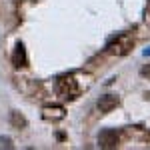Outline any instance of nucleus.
<instances>
[{
    "label": "nucleus",
    "instance_id": "1",
    "mask_svg": "<svg viewBox=\"0 0 150 150\" xmlns=\"http://www.w3.org/2000/svg\"><path fill=\"white\" fill-rule=\"evenodd\" d=\"M106 48L114 56H124V54L130 52V48H132V38L126 36V34H120V36H116V38H112Z\"/></svg>",
    "mask_w": 150,
    "mask_h": 150
},
{
    "label": "nucleus",
    "instance_id": "2",
    "mask_svg": "<svg viewBox=\"0 0 150 150\" xmlns=\"http://www.w3.org/2000/svg\"><path fill=\"white\" fill-rule=\"evenodd\" d=\"M56 90L62 94V96H66V98H76L78 92H80L78 84H76V80H74L72 76H62V78H58Z\"/></svg>",
    "mask_w": 150,
    "mask_h": 150
},
{
    "label": "nucleus",
    "instance_id": "3",
    "mask_svg": "<svg viewBox=\"0 0 150 150\" xmlns=\"http://www.w3.org/2000/svg\"><path fill=\"white\" fill-rule=\"evenodd\" d=\"M120 144V136L116 134V130H102L98 136V146L100 148H116Z\"/></svg>",
    "mask_w": 150,
    "mask_h": 150
},
{
    "label": "nucleus",
    "instance_id": "4",
    "mask_svg": "<svg viewBox=\"0 0 150 150\" xmlns=\"http://www.w3.org/2000/svg\"><path fill=\"white\" fill-rule=\"evenodd\" d=\"M12 64L16 68H24L28 64V56H26V48H24L22 42H18L14 46V54H12Z\"/></svg>",
    "mask_w": 150,
    "mask_h": 150
},
{
    "label": "nucleus",
    "instance_id": "5",
    "mask_svg": "<svg viewBox=\"0 0 150 150\" xmlns=\"http://www.w3.org/2000/svg\"><path fill=\"white\" fill-rule=\"evenodd\" d=\"M116 106H118V98L112 96V94H106V96H100V100H98V110L106 114V112H110V110H114Z\"/></svg>",
    "mask_w": 150,
    "mask_h": 150
},
{
    "label": "nucleus",
    "instance_id": "6",
    "mask_svg": "<svg viewBox=\"0 0 150 150\" xmlns=\"http://www.w3.org/2000/svg\"><path fill=\"white\" fill-rule=\"evenodd\" d=\"M42 116L46 120H62L64 118V108L62 106H46L42 110Z\"/></svg>",
    "mask_w": 150,
    "mask_h": 150
},
{
    "label": "nucleus",
    "instance_id": "7",
    "mask_svg": "<svg viewBox=\"0 0 150 150\" xmlns=\"http://www.w3.org/2000/svg\"><path fill=\"white\" fill-rule=\"evenodd\" d=\"M10 124L14 128H18V130H22V128L28 126V122H26V118H24L20 112H12L10 114Z\"/></svg>",
    "mask_w": 150,
    "mask_h": 150
},
{
    "label": "nucleus",
    "instance_id": "8",
    "mask_svg": "<svg viewBox=\"0 0 150 150\" xmlns=\"http://www.w3.org/2000/svg\"><path fill=\"white\" fill-rule=\"evenodd\" d=\"M140 74H142L144 78H150V64H146V66H142V70H140Z\"/></svg>",
    "mask_w": 150,
    "mask_h": 150
},
{
    "label": "nucleus",
    "instance_id": "9",
    "mask_svg": "<svg viewBox=\"0 0 150 150\" xmlns=\"http://www.w3.org/2000/svg\"><path fill=\"white\" fill-rule=\"evenodd\" d=\"M2 146H6V148H12V144H10V138H2Z\"/></svg>",
    "mask_w": 150,
    "mask_h": 150
},
{
    "label": "nucleus",
    "instance_id": "10",
    "mask_svg": "<svg viewBox=\"0 0 150 150\" xmlns=\"http://www.w3.org/2000/svg\"><path fill=\"white\" fill-rule=\"evenodd\" d=\"M148 12H150V4H148Z\"/></svg>",
    "mask_w": 150,
    "mask_h": 150
}]
</instances>
